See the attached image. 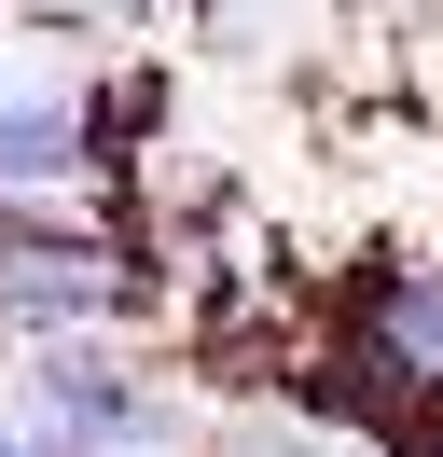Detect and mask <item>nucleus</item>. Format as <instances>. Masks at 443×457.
<instances>
[{
  "mask_svg": "<svg viewBox=\"0 0 443 457\" xmlns=\"http://www.w3.org/2000/svg\"><path fill=\"white\" fill-rule=\"evenodd\" d=\"M70 112H55V97H0V180H55L70 167Z\"/></svg>",
  "mask_w": 443,
  "mask_h": 457,
  "instance_id": "nucleus-1",
  "label": "nucleus"
},
{
  "mask_svg": "<svg viewBox=\"0 0 443 457\" xmlns=\"http://www.w3.org/2000/svg\"><path fill=\"white\" fill-rule=\"evenodd\" d=\"M402 361H443V291H402Z\"/></svg>",
  "mask_w": 443,
  "mask_h": 457,
  "instance_id": "nucleus-2",
  "label": "nucleus"
}]
</instances>
